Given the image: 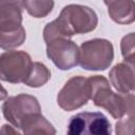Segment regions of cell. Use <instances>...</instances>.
<instances>
[{
	"label": "cell",
	"instance_id": "cell-1",
	"mask_svg": "<svg viewBox=\"0 0 135 135\" xmlns=\"http://www.w3.org/2000/svg\"><path fill=\"white\" fill-rule=\"evenodd\" d=\"M98 24L95 11L80 4L64 6L57 19L47 23L43 30L45 43L57 38H69L75 34H85L94 31Z\"/></svg>",
	"mask_w": 135,
	"mask_h": 135
},
{
	"label": "cell",
	"instance_id": "cell-2",
	"mask_svg": "<svg viewBox=\"0 0 135 135\" xmlns=\"http://www.w3.org/2000/svg\"><path fill=\"white\" fill-rule=\"evenodd\" d=\"M88 80L91 99L93 100L94 104L107 110L115 119L122 118L126 115L123 93H114L111 90L108 79L103 76H91L88 78Z\"/></svg>",
	"mask_w": 135,
	"mask_h": 135
},
{
	"label": "cell",
	"instance_id": "cell-3",
	"mask_svg": "<svg viewBox=\"0 0 135 135\" xmlns=\"http://www.w3.org/2000/svg\"><path fill=\"white\" fill-rule=\"evenodd\" d=\"M114 59L113 44L107 39L95 38L80 45L79 64L88 71H104Z\"/></svg>",
	"mask_w": 135,
	"mask_h": 135
},
{
	"label": "cell",
	"instance_id": "cell-4",
	"mask_svg": "<svg viewBox=\"0 0 135 135\" xmlns=\"http://www.w3.org/2000/svg\"><path fill=\"white\" fill-rule=\"evenodd\" d=\"M4 118L15 128L21 129L22 124L32 116L41 114L38 99L32 95L19 94L8 97L2 104Z\"/></svg>",
	"mask_w": 135,
	"mask_h": 135
},
{
	"label": "cell",
	"instance_id": "cell-5",
	"mask_svg": "<svg viewBox=\"0 0 135 135\" xmlns=\"http://www.w3.org/2000/svg\"><path fill=\"white\" fill-rule=\"evenodd\" d=\"M33 61L23 51H7L0 56V78L11 83L25 82Z\"/></svg>",
	"mask_w": 135,
	"mask_h": 135
},
{
	"label": "cell",
	"instance_id": "cell-6",
	"mask_svg": "<svg viewBox=\"0 0 135 135\" xmlns=\"http://www.w3.org/2000/svg\"><path fill=\"white\" fill-rule=\"evenodd\" d=\"M91 99L88 78L74 76L70 78L57 95V103L64 111H74L88 103Z\"/></svg>",
	"mask_w": 135,
	"mask_h": 135
},
{
	"label": "cell",
	"instance_id": "cell-7",
	"mask_svg": "<svg viewBox=\"0 0 135 135\" xmlns=\"http://www.w3.org/2000/svg\"><path fill=\"white\" fill-rule=\"evenodd\" d=\"M68 134L110 135L111 123L101 112H81L71 117Z\"/></svg>",
	"mask_w": 135,
	"mask_h": 135
},
{
	"label": "cell",
	"instance_id": "cell-8",
	"mask_svg": "<svg viewBox=\"0 0 135 135\" xmlns=\"http://www.w3.org/2000/svg\"><path fill=\"white\" fill-rule=\"evenodd\" d=\"M46 55L62 71L70 70L79 63L80 49L69 38H57L46 43Z\"/></svg>",
	"mask_w": 135,
	"mask_h": 135
},
{
	"label": "cell",
	"instance_id": "cell-9",
	"mask_svg": "<svg viewBox=\"0 0 135 135\" xmlns=\"http://www.w3.org/2000/svg\"><path fill=\"white\" fill-rule=\"evenodd\" d=\"M22 0H0V32L22 26Z\"/></svg>",
	"mask_w": 135,
	"mask_h": 135
},
{
	"label": "cell",
	"instance_id": "cell-10",
	"mask_svg": "<svg viewBox=\"0 0 135 135\" xmlns=\"http://www.w3.org/2000/svg\"><path fill=\"white\" fill-rule=\"evenodd\" d=\"M111 84L121 93L135 91V69L127 62L115 64L109 73Z\"/></svg>",
	"mask_w": 135,
	"mask_h": 135
},
{
	"label": "cell",
	"instance_id": "cell-11",
	"mask_svg": "<svg viewBox=\"0 0 135 135\" xmlns=\"http://www.w3.org/2000/svg\"><path fill=\"white\" fill-rule=\"evenodd\" d=\"M110 18L118 24H130L135 21V1L115 0L108 5Z\"/></svg>",
	"mask_w": 135,
	"mask_h": 135
},
{
	"label": "cell",
	"instance_id": "cell-12",
	"mask_svg": "<svg viewBox=\"0 0 135 135\" xmlns=\"http://www.w3.org/2000/svg\"><path fill=\"white\" fill-rule=\"evenodd\" d=\"M24 134H55L56 130L52 123L41 114H37L28 118L21 127Z\"/></svg>",
	"mask_w": 135,
	"mask_h": 135
},
{
	"label": "cell",
	"instance_id": "cell-13",
	"mask_svg": "<svg viewBox=\"0 0 135 135\" xmlns=\"http://www.w3.org/2000/svg\"><path fill=\"white\" fill-rule=\"evenodd\" d=\"M51 77V72L41 62H33L30 74L24 82L27 86L31 88H39L44 85Z\"/></svg>",
	"mask_w": 135,
	"mask_h": 135
},
{
	"label": "cell",
	"instance_id": "cell-14",
	"mask_svg": "<svg viewBox=\"0 0 135 135\" xmlns=\"http://www.w3.org/2000/svg\"><path fill=\"white\" fill-rule=\"evenodd\" d=\"M25 11L34 18H44L54 8V0H22Z\"/></svg>",
	"mask_w": 135,
	"mask_h": 135
},
{
	"label": "cell",
	"instance_id": "cell-15",
	"mask_svg": "<svg viewBox=\"0 0 135 135\" xmlns=\"http://www.w3.org/2000/svg\"><path fill=\"white\" fill-rule=\"evenodd\" d=\"M25 30L23 26L9 32H0V46L3 50H11L23 44L25 40Z\"/></svg>",
	"mask_w": 135,
	"mask_h": 135
},
{
	"label": "cell",
	"instance_id": "cell-16",
	"mask_svg": "<svg viewBox=\"0 0 135 135\" xmlns=\"http://www.w3.org/2000/svg\"><path fill=\"white\" fill-rule=\"evenodd\" d=\"M120 50L123 61L135 69V33H130L121 39Z\"/></svg>",
	"mask_w": 135,
	"mask_h": 135
},
{
	"label": "cell",
	"instance_id": "cell-17",
	"mask_svg": "<svg viewBox=\"0 0 135 135\" xmlns=\"http://www.w3.org/2000/svg\"><path fill=\"white\" fill-rule=\"evenodd\" d=\"M117 135H135V117L120 118L115 124Z\"/></svg>",
	"mask_w": 135,
	"mask_h": 135
},
{
	"label": "cell",
	"instance_id": "cell-18",
	"mask_svg": "<svg viewBox=\"0 0 135 135\" xmlns=\"http://www.w3.org/2000/svg\"><path fill=\"white\" fill-rule=\"evenodd\" d=\"M124 98V114L131 117H135V95L123 93Z\"/></svg>",
	"mask_w": 135,
	"mask_h": 135
},
{
	"label": "cell",
	"instance_id": "cell-19",
	"mask_svg": "<svg viewBox=\"0 0 135 135\" xmlns=\"http://www.w3.org/2000/svg\"><path fill=\"white\" fill-rule=\"evenodd\" d=\"M2 130H6V132H3L2 134H9V133H12V134H19V132L18 131H16V130H14L11 126H7V124H4V126H2Z\"/></svg>",
	"mask_w": 135,
	"mask_h": 135
},
{
	"label": "cell",
	"instance_id": "cell-20",
	"mask_svg": "<svg viewBox=\"0 0 135 135\" xmlns=\"http://www.w3.org/2000/svg\"><path fill=\"white\" fill-rule=\"evenodd\" d=\"M115 0H103V2L107 4V5H109V4H111L112 2H114Z\"/></svg>",
	"mask_w": 135,
	"mask_h": 135
}]
</instances>
